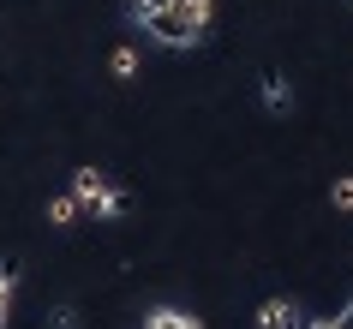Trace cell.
Returning <instances> with one entry per match:
<instances>
[{
	"label": "cell",
	"mask_w": 353,
	"mask_h": 329,
	"mask_svg": "<svg viewBox=\"0 0 353 329\" xmlns=\"http://www.w3.org/2000/svg\"><path fill=\"white\" fill-rule=\"evenodd\" d=\"M72 198L84 203V210H96L102 221H120V216H126V192L108 186V174H96V168H72Z\"/></svg>",
	"instance_id": "cell-1"
},
{
	"label": "cell",
	"mask_w": 353,
	"mask_h": 329,
	"mask_svg": "<svg viewBox=\"0 0 353 329\" xmlns=\"http://www.w3.org/2000/svg\"><path fill=\"white\" fill-rule=\"evenodd\" d=\"M144 30H150L156 42H162V48H192V42L204 37V30L192 24V12L180 6V0H168V6H156V12L144 19Z\"/></svg>",
	"instance_id": "cell-2"
},
{
	"label": "cell",
	"mask_w": 353,
	"mask_h": 329,
	"mask_svg": "<svg viewBox=\"0 0 353 329\" xmlns=\"http://www.w3.org/2000/svg\"><path fill=\"white\" fill-rule=\"evenodd\" d=\"M258 329H305V323H299V311L288 306V299H263V311H258Z\"/></svg>",
	"instance_id": "cell-3"
},
{
	"label": "cell",
	"mask_w": 353,
	"mask_h": 329,
	"mask_svg": "<svg viewBox=\"0 0 353 329\" xmlns=\"http://www.w3.org/2000/svg\"><path fill=\"white\" fill-rule=\"evenodd\" d=\"M288 102H294V90H288V78L281 72H263V108H288Z\"/></svg>",
	"instance_id": "cell-4"
},
{
	"label": "cell",
	"mask_w": 353,
	"mask_h": 329,
	"mask_svg": "<svg viewBox=\"0 0 353 329\" xmlns=\"http://www.w3.org/2000/svg\"><path fill=\"white\" fill-rule=\"evenodd\" d=\"M150 329H204L192 311H174V306H162V311H150Z\"/></svg>",
	"instance_id": "cell-5"
},
{
	"label": "cell",
	"mask_w": 353,
	"mask_h": 329,
	"mask_svg": "<svg viewBox=\"0 0 353 329\" xmlns=\"http://www.w3.org/2000/svg\"><path fill=\"white\" fill-rule=\"evenodd\" d=\"M12 288H19V263L0 270V329H6V317H12Z\"/></svg>",
	"instance_id": "cell-6"
},
{
	"label": "cell",
	"mask_w": 353,
	"mask_h": 329,
	"mask_svg": "<svg viewBox=\"0 0 353 329\" xmlns=\"http://www.w3.org/2000/svg\"><path fill=\"white\" fill-rule=\"evenodd\" d=\"M48 221H54V228H72V221H78V198H72V192L48 203Z\"/></svg>",
	"instance_id": "cell-7"
},
{
	"label": "cell",
	"mask_w": 353,
	"mask_h": 329,
	"mask_svg": "<svg viewBox=\"0 0 353 329\" xmlns=\"http://www.w3.org/2000/svg\"><path fill=\"white\" fill-rule=\"evenodd\" d=\"M108 66H114V78H132V72H138V54H132V48H114Z\"/></svg>",
	"instance_id": "cell-8"
},
{
	"label": "cell",
	"mask_w": 353,
	"mask_h": 329,
	"mask_svg": "<svg viewBox=\"0 0 353 329\" xmlns=\"http://www.w3.org/2000/svg\"><path fill=\"white\" fill-rule=\"evenodd\" d=\"M330 198H335V210H353V174H347V180H335Z\"/></svg>",
	"instance_id": "cell-9"
},
{
	"label": "cell",
	"mask_w": 353,
	"mask_h": 329,
	"mask_svg": "<svg viewBox=\"0 0 353 329\" xmlns=\"http://www.w3.org/2000/svg\"><path fill=\"white\" fill-rule=\"evenodd\" d=\"M156 6H168V0H132V19L144 24V19H150V12H156Z\"/></svg>",
	"instance_id": "cell-10"
},
{
	"label": "cell",
	"mask_w": 353,
	"mask_h": 329,
	"mask_svg": "<svg viewBox=\"0 0 353 329\" xmlns=\"http://www.w3.org/2000/svg\"><path fill=\"white\" fill-rule=\"evenodd\" d=\"M54 329H78V311H72V306H60V311H54Z\"/></svg>",
	"instance_id": "cell-11"
},
{
	"label": "cell",
	"mask_w": 353,
	"mask_h": 329,
	"mask_svg": "<svg viewBox=\"0 0 353 329\" xmlns=\"http://www.w3.org/2000/svg\"><path fill=\"white\" fill-rule=\"evenodd\" d=\"M323 329H353V299L341 306V317H335V323H323Z\"/></svg>",
	"instance_id": "cell-12"
},
{
	"label": "cell",
	"mask_w": 353,
	"mask_h": 329,
	"mask_svg": "<svg viewBox=\"0 0 353 329\" xmlns=\"http://www.w3.org/2000/svg\"><path fill=\"white\" fill-rule=\"evenodd\" d=\"M312 329H323V323H312Z\"/></svg>",
	"instance_id": "cell-13"
}]
</instances>
